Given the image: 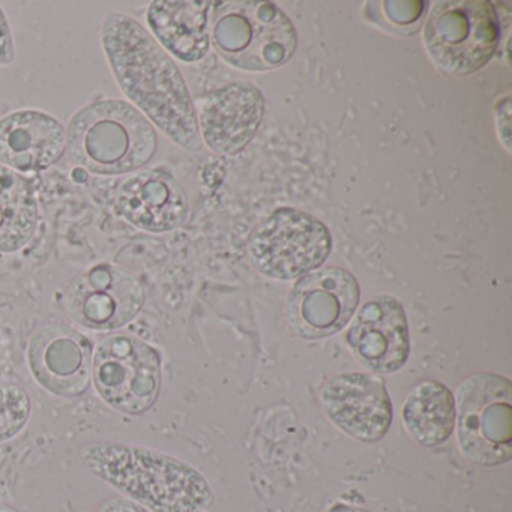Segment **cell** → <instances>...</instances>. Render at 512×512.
Here are the masks:
<instances>
[{"label": "cell", "mask_w": 512, "mask_h": 512, "mask_svg": "<svg viewBox=\"0 0 512 512\" xmlns=\"http://www.w3.org/2000/svg\"><path fill=\"white\" fill-rule=\"evenodd\" d=\"M101 44L119 89L154 127L181 148L203 142L193 98L172 56L134 17L112 13L101 26Z\"/></svg>", "instance_id": "obj_1"}, {"label": "cell", "mask_w": 512, "mask_h": 512, "mask_svg": "<svg viewBox=\"0 0 512 512\" xmlns=\"http://www.w3.org/2000/svg\"><path fill=\"white\" fill-rule=\"evenodd\" d=\"M83 466L154 512H197L212 503V490L199 470L145 446L95 442L80 451Z\"/></svg>", "instance_id": "obj_2"}, {"label": "cell", "mask_w": 512, "mask_h": 512, "mask_svg": "<svg viewBox=\"0 0 512 512\" xmlns=\"http://www.w3.org/2000/svg\"><path fill=\"white\" fill-rule=\"evenodd\" d=\"M67 154L92 175H128L151 163L158 148L154 125L128 101L104 98L71 116Z\"/></svg>", "instance_id": "obj_3"}, {"label": "cell", "mask_w": 512, "mask_h": 512, "mask_svg": "<svg viewBox=\"0 0 512 512\" xmlns=\"http://www.w3.org/2000/svg\"><path fill=\"white\" fill-rule=\"evenodd\" d=\"M212 43L224 61L244 71L283 67L295 55L298 35L281 8L271 2H218Z\"/></svg>", "instance_id": "obj_4"}, {"label": "cell", "mask_w": 512, "mask_h": 512, "mask_svg": "<svg viewBox=\"0 0 512 512\" xmlns=\"http://www.w3.org/2000/svg\"><path fill=\"white\" fill-rule=\"evenodd\" d=\"M499 40V16L485 0L439 2L425 25L424 41L431 61L452 76H469L484 68Z\"/></svg>", "instance_id": "obj_5"}, {"label": "cell", "mask_w": 512, "mask_h": 512, "mask_svg": "<svg viewBox=\"0 0 512 512\" xmlns=\"http://www.w3.org/2000/svg\"><path fill=\"white\" fill-rule=\"evenodd\" d=\"M458 445L479 466H500L512 457V383L494 373L470 376L458 389Z\"/></svg>", "instance_id": "obj_6"}, {"label": "cell", "mask_w": 512, "mask_h": 512, "mask_svg": "<svg viewBox=\"0 0 512 512\" xmlns=\"http://www.w3.org/2000/svg\"><path fill=\"white\" fill-rule=\"evenodd\" d=\"M332 248L328 227L299 209H277L248 239L247 253L257 272L274 280L304 277L325 263Z\"/></svg>", "instance_id": "obj_7"}, {"label": "cell", "mask_w": 512, "mask_h": 512, "mask_svg": "<svg viewBox=\"0 0 512 512\" xmlns=\"http://www.w3.org/2000/svg\"><path fill=\"white\" fill-rule=\"evenodd\" d=\"M92 379L104 403L125 415H143L160 397V353L134 335H110L95 350Z\"/></svg>", "instance_id": "obj_8"}, {"label": "cell", "mask_w": 512, "mask_h": 512, "mask_svg": "<svg viewBox=\"0 0 512 512\" xmlns=\"http://www.w3.org/2000/svg\"><path fill=\"white\" fill-rule=\"evenodd\" d=\"M359 296L358 280L349 271L331 266L310 272L290 290L287 325L304 340L331 337L350 322Z\"/></svg>", "instance_id": "obj_9"}, {"label": "cell", "mask_w": 512, "mask_h": 512, "mask_svg": "<svg viewBox=\"0 0 512 512\" xmlns=\"http://www.w3.org/2000/svg\"><path fill=\"white\" fill-rule=\"evenodd\" d=\"M145 304L140 281L121 266L100 263L80 274L67 293L74 322L92 331H115L133 322Z\"/></svg>", "instance_id": "obj_10"}, {"label": "cell", "mask_w": 512, "mask_h": 512, "mask_svg": "<svg viewBox=\"0 0 512 512\" xmlns=\"http://www.w3.org/2000/svg\"><path fill=\"white\" fill-rule=\"evenodd\" d=\"M92 359V341L65 323H44L29 338V370L37 383L56 397H80L88 391Z\"/></svg>", "instance_id": "obj_11"}, {"label": "cell", "mask_w": 512, "mask_h": 512, "mask_svg": "<svg viewBox=\"0 0 512 512\" xmlns=\"http://www.w3.org/2000/svg\"><path fill=\"white\" fill-rule=\"evenodd\" d=\"M320 404L335 427L365 443L383 439L394 418L385 385L367 373L331 377L320 391Z\"/></svg>", "instance_id": "obj_12"}, {"label": "cell", "mask_w": 512, "mask_h": 512, "mask_svg": "<svg viewBox=\"0 0 512 512\" xmlns=\"http://www.w3.org/2000/svg\"><path fill=\"white\" fill-rule=\"evenodd\" d=\"M355 358L374 373L389 374L406 365L410 353L406 311L392 296H376L362 305L347 332Z\"/></svg>", "instance_id": "obj_13"}, {"label": "cell", "mask_w": 512, "mask_h": 512, "mask_svg": "<svg viewBox=\"0 0 512 512\" xmlns=\"http://www.w3.org/2000/svg\"><path fill=\"white\" fill-rule=\"evenodd\" d=\"M265 113L262 92L247 83H233L203 98L200 106V137L223 155L241 152L256 136Z\"/></svg>", "instance_id": "obj_14"}, {"label": "cell", "mask_w": 512, "mask_h": 512, "mask_svg": "<svg viewBox=\"0 0 512 512\" xmlns=\"http://www.w3.org/2000/svg\"><path fill=\"white\" fill-rule=\"evenodd\" d=\"M65 151V128L50 113L23 109L0 119V164L16 172H43L58 163Z\"/></svg>", "instance_id": "obj_15"}, {"label": "cell", "mask_w": 512, "mask_h": 512, "mask_svg": "<svg viewBox=\"0 0 512 512\" xmlns=\"http://www.w3.org/2000/svg\"><path fill=\"white\" fill-rule=\"evenodd\" d=\"M116 205L128 223L151 233L178 229L190 212L182 185L160 169L143 170L128 178L119 188Z\"/></svg>", "instance_id": "obj_16"}, {"label": "cell", "mask_w": 512, "mask_h": 512, "mask_svg": "<svg viewBox=\"0 0 512 512\" xmlns=\"http://www.w3.org/2000/svg\"><path fill=\"white\" fill-rule=\"evenodd\" d=\"M214 5L203 0H155L149 5L146 22L152 37L169 55L193 64L205 58L211 46L208 14Z\"/></svg>", "instance_id": "obj_17"}, {"label": "cell", "mask_w": 512, "mask_h": 512, "mask_svg": "<svg viewBox=\"0 0 512 512\" xmlns=\"http://www.w3.org/2000/svg\"><path fill=\"white\" fill-rule=\"evenodd\" d=\"M401 418L410 436L422 446L442 445L455 427V400L451 389L437 380L413 386L401 407Z\"/></svg>", "instance_id": "obj_18"}, {"label": "cell", "mask_w": 512, "mask_h": 512, "mask_svg": "<svg viewBox=\"0 0 512 512\" xmlns=\"http://www.w3.org/2000/svg\"><path fill=\"white\" fill-rule=\"evenodd\" d=\"M38 203L31 182L0 164V253H16L34 238Z\"/></svg>", "instance_id": "obj_19"}, {"label": "cell", "mask_w": 512, "mask_h": 512, "mask_svg": "<svg viewBox=\"0 0 512 512\" xmlns=\"http://www.w3.org/2000/svg\"><path fill=\"white\" fill-rule=\"evenodd\" d=\"M31 397L22 386L0 382V443L16 437L31 418Z\"/></svg>", "instance_id": "obj_20"}, {"label": "cell", "mask_w": 512, "mask_h": 512, "mask_svg": "<svg viewBox=\"0 0 512 512\" xmlns=\"http://www.w3.org/2000/svg\"><path fill=\"white\" fill-rule=\"evenodd\" d=\"M386 17L398 25H409L419 19V14L424 10L422 2H385Z\"/></svg>", "instance_id": "obj_21"}, {"label": "cell", "mask_w": 512, "mask_h": 512, "mask_svg": "<svg viewBox=\"0 0 512 512\" xmlns=\"http://www.w3.org/2000/svg\"><path fill=\"white\" fill-rule=\"evenodd\" d=\"M16 61V44L7 14L0 7V67H8Z\"/></svg>", "instance_id": "obj_22"}, {"label": "cell", "mask_w": 512, "mask_h": 512, "mask_svg": "<svg viewBox=\"0 0 512 512\" xmlns=\"http://www.w3.org/2000/svg\"><path fill=\"white\" fill-rule=\"evenodd\" d=\"M94 512H151L145 506L139 505L134 500L128 497H112L106 500L100 508L95 509Z\"/></svg>", "instance_id": "obj_23"}, {"label": "cell", "mask_w": 512, "mask_h": 512, "mask_svg": "<svg viewBox=\"0 0 512 512\" xmlns=\"http://www.w3.org/2000/svg\"><path fill=\"white\" fill-rule=\"evenodd\" d=\"M328 512H368L364 511V509L352 508V506H335V508L329 509Z\"/></svg>", "instance_id": "obj_24"}, {"label": "cell", "mask_w": 512, "mask_h": 512, "mask_svg": "<svg viewBox=\"0 0 512 512\" xmlns=\"http://www.w3.org/2000/svg\"><path fill=\"white\" fill-rule=\"evenodd\" d=\"M0 512H19L14 506H11L10 503L4 502V500H0Z\"/></svg>", "instance_id": "obj_25"}, {"label": "cell", "mask_w": 512, "mask_h": 512, "mask_svg": "<svg viewBox=\"0 0 512 512\" xmlns=\"http://www.w3.org/2000/svg\"><path fill=\"white\" fill-rule=\"evenodd\" d=\"M0 340H2V337H0Z\"/></svg>", "instance_id": "obj_26"}]
</instances>
